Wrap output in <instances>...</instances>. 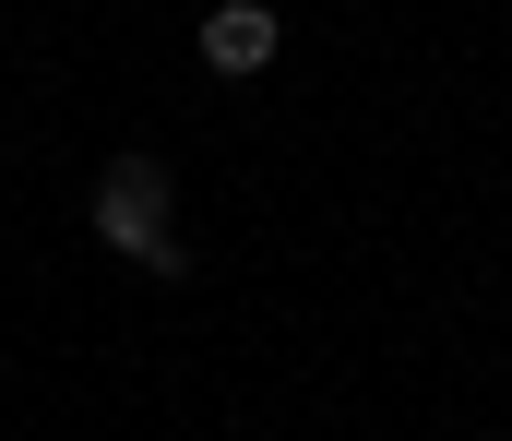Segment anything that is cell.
<instances>
[{
	"mask_svg": "<svg viewBox=\"0 0 512 441\" xmlns=\"http://www.w3.org/2000/svg\"><path fill=\"white\" fill-rule=\"evenodd\" d=\"M96 239L143 263V275H191V239H179V179H167V155H108L96 167Z\"/></svg>",
	"mask_w": 512,
	"mask_h": 441,
	"instance_id": "1",
	"label": "cell"
},
{
	"mask_svg": "<svg viewBox=\"0 0 512 441\" xmlns=\"http://www.w3.org/2000/svg\"><path fill=\"white\" fill-rule=\"evenodd\" d=\"M286 48V24H274V0H215L203 12V72H227V84H251L262 60Z\"/></svg>",
	"mask_w": 512,
	"mask_h": 441,
	"instance_id": "2",
	"label": "cell"
}]
</instances>
